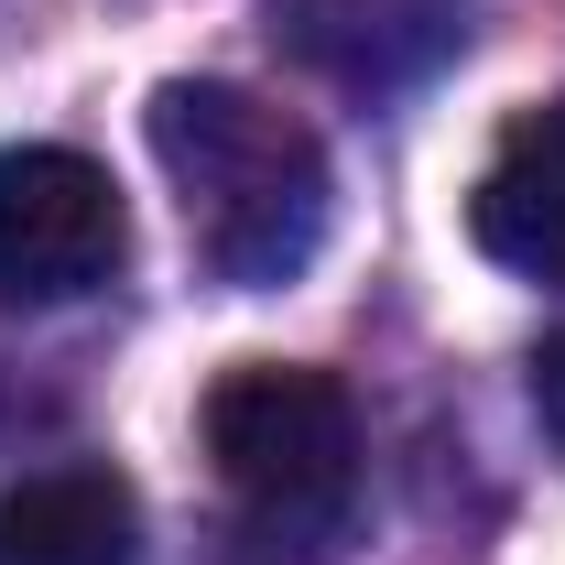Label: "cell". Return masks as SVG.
<instances>
[{"mask_svg":"<svg viewBox=\"0 0 565 565\" xmlns=\"http://www.w3.org/2000/svg\"><path fill=\"white\" fill-rule=\"evenodd\" d=\"M141 131H152V163H163V185L185 207V239H196V262L217 282L273 294V282H294L316 262L338 185H327L316 131L282 98L228 87V76H163Z\"/></svg>","mask_w":565,"mask_h":565,"instance_id":"cell-1","label":"cell"},{"mask_svg":"<svg viewBox=\"0 0 565 565\" xmlns=\"http://www.w3.org/2000/svg\"><path fill=\"white\" fill-rule=\"evenodd\" d=\"M207 468L217 490L262 522H327L359 479V403L316 359H239L207 392Z\"/></svg>","mask_w":565,"mask_h":565,"instance_id":"cell-2","label":"cell"},{"mask_svg":"<svg viewBox=\"0 0 565 565\" xmlns=\"http://www.w3.org/2000/svg\"><path fill=\"white\" fill-rule=\"evenodd\" d=\"M131 207L109 163L76 141H11L0 152V305H76L120 273Z\"/></svg>","mask_w":565,"mask_h":565,"instance_id":"cell-3","label":"cell"},{"mask_svg":"<svg viewBox=\"0 0 565 565\" xmlns=\"http://www.w3.org/2000/svg\"><path fill=\"white\" fill-rule=\"evenodd\" d=\"M273 44L349 98H392L468 44V0H273Z\"/></svg>","mask_w":565,"mask_h":565,"instance_id":"cell-4","label":"cell"},{"mask_svg":"<svg viewBox=\"0 0 565 565\" xmlns=\"http://www.w3.org/2000/svg\"><path fill=\"white\" fill-rule=\"evenodd\" d=\"M468 228L500 273L565 282V98L522 109L500 131V152L479 163V196H468Z\"/></svg>","mask_w":565,"mask_h":565,"instance_id":"cell-5","label":"cell"},{"mask_svg":"<svg viewBox=\"0 0 565 565\" xmlns=\"http://www.w3.org/2000/svg\"><path fill=\"white\" fill-rule=\"evenodd\" d=\"M0 565H141V500L109 468H33L0 490Z\"/></svg>","mask_w":565,"mask_h":565,"instance_id":"cell-6","label":"cell"},{"mask_svg":"<svg viewBox=\"0 0 565 565\" xmlns=\"http://www.w3.org/2000/svg\"><path fill=\"white\" fill-rule=\"evenodd\" d=\"M533 424H544V446L565 457V327L533 349Z\"/></svg>","mask_w":565,"mask_h":565,"instance_id":"cell-7","label":"cell"}]
</instances>
